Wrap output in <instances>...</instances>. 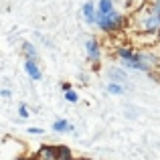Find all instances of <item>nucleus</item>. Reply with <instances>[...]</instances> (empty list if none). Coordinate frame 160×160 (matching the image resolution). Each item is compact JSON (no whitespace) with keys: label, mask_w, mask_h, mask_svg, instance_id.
I'll use <instances>...</instances> for the list:
<instances>
[{"label":"nucleus","mask_w":160,"mask_h":160,"mask_svg":"<svg viewBox=\"0 0 160 160\" xmlns=\"http://www.w3.org/2000/svg\"><path fill=\"white\" fill-rule=\"evenodd\" d=\"M136 22L142 32H160V12H156L150 4L148 8H142L138 12Z\"/></svg>","instance_id":"nucleus-1"},{"label":"nucleus","mask_w":160,"mask_h":160,"mask_svg":"<svg viewBox=\"0 0 160 160\" xmlns=\"http://www.w3.org/2000/svg\"><path fill=\"white\" fill-rule=\"evenodd\" d=\"M95 24H98L102 31L112 32V31H120L122 24H124V16L118 10H113L112 14H98L95 16Z\"/></svg>","instance_id":"nucleus-2"},{"label":"nucleus","mask_w":160,"mask_h":160,"mask_svg":"<svg viewBox=\"0 0 160 160\" xmlns=\"http://www.w3.org/2000/svg\"><path fill=\"white\" fill-rule=\"evenodd\" d=\"M138 61H140V65H142V71H148V69H152V67H156V65H158L156 55H152L150 51H142V53H138Z\"/></svg>","instance_id":"nucleus-3"},{"label":"nucleus","mask_w":160,"mask_h":160,"mask_svg":"<svg viewBox=\"0 0 160 160\" xmlns=\"http://www.w3.org/2000/svg\"><path fill=\"white\" fill-rule=\"evenodd\" d=\"M87 57H89L91 63L99 61V57H102V47H99L98 39H89L87 41Z\"/></svg>","instance_id":"nucleus-4"},{"label":"nucleus","mask_w":160,"mask_h":160,"mask_svg":"<svg viewBox=\"0 0 160 160\" xmlns=\"http://www.w3.org/2000/svg\"><path fill=\"white\" fill-rule=\"evenodd\" d=\"M81 14H83V18H85V22L93 24L95 16H98V4H95V2H85L83 8H81Z\"/></svg>","instance_id":"nucleus-5"},{"label":"nucleus","mask_w":160,"mask_h":160,"mask_svg":"<svg viewBox=\"0 0 160 160\" xmlns=\"http://www.w3.org/2000/svg\"><path fill=\"white\" fill-rule=\"evenodd\" d=\"M24 71L28 73V77L41 79V69H39V65L35 63V59H27V63H24Z\"/></svg>","instance_id":"nucleus-6"},{"label":"nucleus","mask_w":160,"mask_h":160,"mask_svg":"<svg viewBox=\"0 0 160 160\" xmlns=\"http://www.w3.org/2000/svg\"><path fill=\"white\" fill-rule=\"evenodd\" d=\"M113 10H116L113 0H99L98 2V14H112Z\"/></svg>","instance_id":"nucleus-7"},{"label":"nucleus","mask_w":160,"mask_h":160,"mask_svg":"<svg viewBox=\"0 0 160 160\" xmlns=\"http://www.w3.org/2000/svg\"><path fill=\"white\" fill-rule=\"evenodd\" d=\"M109 77H112L113 81H118V83H124L126 81V73L122 69H109Z\"/></svg>","instance_id":"nucleus-8"},{"label":"nucleus","mask_w":160,"mask_h":160,"mask_svg":"<svg viewBox=\"0 0 160 160\" xmlns=\"http://www.w3.org/2000/svg\"><path fill=\"white\" fill-rule=\"evenodd\" d=\"M53 130H55V132H65V130H73V128H71L69 122H65V120H57V122L53 124Z\"/></svg>","instance_id":"nucleus-9"},{"label":"nucleus","mask_w":160,"mask_h":160,"mask_svg":"<svg viewBox=\"0 0 160 160\" xmlns=\"http://www.w3.org/2000/svg\"><path fill=\"white\" fill-rule=\"evenodd\" d=\"M132 4H128V8H130V12H140L142 8H146V0H130Z\"/></svg>","instance_id":"nucleus-10"},{"label":"nucleus","mask_w":160,"mask_h":160,"mask_svg":"<svg viewBox=\"0 0 160 160\" xmlns=\"http://www.w3.org/2000/svg\"><path fill=\"white\" fill-rule=\"evenodd\" d=\"M57 158H59V160H71L69 148H65V146H59V148H57Z\"/></svg>","instance_id":"nucleus-11"},{"label":"nucleus","mask_w":160,"mask_h":160,"mask_svg":"<svg viewBox=\"0 0 160 160\" xmlns=\"http://www.w3.org/2000/svg\"><path fill=\"white\" fill-rule=\"evenodd\" d=\"M22 49H24V55H27V59H35V57H37V49L32 47L31 43H22Z\"/></svg>","instance_id":"nucleus-12"},{"label":"nucleus","mask_w":160,"mask_h":160,"mask_svg":"<svg viewBox=\"0 0 160 160\" xmlns=\"http://www.w3.org/2000/svg\"><path fill=\"white\" fill-rule=\"evenodd\" d=\"M108 91H109V93H124V87H122L118 81H112L108 85Z\"/></svg>","instance_id":"nucleus-13"},{"label":"nucleus","mask_w":160,"mask_h":160,"mask_svg":"<svg viewBox=\"0 0 160 160\" xmlns=\"http://www.w3.org/2000/svg\"><path fill=\"white\" fill-rule=\"evenodd\" d=\"M41 154H43L45 158H55V156H57V148H51V146H45V148L41 150Z\"/></svg>","instance_id":"nucleus-14"},{"label":"nucleus","mask_w":160,"mask_h":160,"mask_svg":"<svg viewBox=\"0 0 160 160\" xmlns=\"http://www.w3.org/2000/svg\"><path fill=\"white\" fill-rule=\"evenodd\" d=\"M65 99H67V102H71V103H75V102H77V93H75L73 89L65 91Z\"/></svg>","instance_id":"nucleus-15"},{"label":"nucleus","mask_w":160,"mask_h":160,"mask_svg":"<svg viewBox=\"0 0 160 160\" xmlns=\"http://www.w3.org/2000/svg\"><path fill=\"white\" fill-rule=\"evenodd\" d=\"M18 113H20V118H28V109H27V106H20V108H18Z\"/></svg>","instance_id":"nucleus-16"},{"label":"nucleus","mask_w":160,"mask_h":160,"mask_svg":"<svg viewBox=\"0 0 160 160\" xmlns=\"http://www.w3.org/2000/svg\"><path fill=\"white\" fill-rule=\"evenodd\" d=\"M150 4H152V8L156 12H160V0H154V2H150Z\"/></svg>","instance_id":"nucleus-17"},{"label":"nucleus","mask_w":160,"mask_h":160,"mask_svg":"<svg viewBox=\"0 0 160 160\" xmlns=\"http://www.w3.org/2000/svg\"><path fill=\"white\" fill-rule=\"evenodd\" d=\"M28 132H31V134H43V130H41V128H28Z\"/></svg>","instance_id":"nucleus-18"},{"label":"nucleus","mask_w":160,"mask_h":160,"mask_svg":"<svg viewBox=\"0 0 160 160\" xmlns=\"http://www.w3.org/2000/svg\"><path fill=\"white\" fill-rule=\"evenodd\" d=\"M61 89H63V91H69V89H71V85H69V83H63Z\"/></svg>","instance_id":"nucleus-19"},{"label":"nucleus","mask_w":160,"mask_h":160,"mask_svg":"<svg viewBox=\"0 0 160 160\" xmlns=\"http://www.w3.org/2000/svg\"><path fill=\"white\" fill-rule=\"evenodd\" d=\"M2 98H10V91H8V89H2Z\"/></svg>","instance_id":"nucleus-20"},{"label":"nucleus","mask_w":160,"mask_h":160,"mask_svg":"<svg viewBox=\"0 0 160 160\" xmlns=\"http://www.w3.org/2000/svg\"><path fill=\"white\" fill-rule=\"evenodd\" d=\"M150 2H154V0H150Z\"/></svg>","instance_id":"nucleus-21"}]
</instances>
